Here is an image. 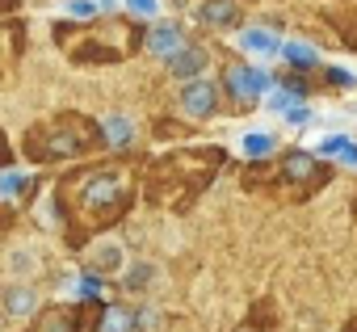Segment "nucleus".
Returning <instances> with one entry per match:
<instances>
[{"label": "nucleus", "mask_w": 357, "mask_h": 332, "mask_svg": "<svg viewBox=\"0 0 357 332\" xmlns=\"http://www.w3.org/2000/svg\"><path fill=\"white\" fill-rule=\"evenodd\" d=\"M109 202H122V177H114V173H93V177H84L80 181V198L72 202L80 215H97V211H105Z\"/></svg>", "instance_id": "nucleus-1"}, {"label": "nucleus", "mask_w": 357, "mask_h": 332, "mask_svg": "<svg viewBox=\"0 0 357 332\" xmlns=\"http://www.w3.org/2000/svg\"><path fill=\"white\" fill-rule=\"evenodd\" d=\"M223 84H227V93H231L236 101H257V97H265V89H269V72H265V68H244V63H236V68H227Z\"/></svg>", "instance_id": "nucleus-2"}, {"label": "nucleus", "mask_w": 357, "mask_h": 332, "mask_svg": "<svg viewBox=\"0 0 357 332\" xmlns=\"http://www.w3.org/2000/svg\"><path fill=\"white\" fill-rule=\"evenodd\" d=\"M176 101H181V114H190V118H211L215 105H219V89L206 76H194V80H185V89H181Z\"/></svg>", "instance_id": "nucleus-3"}, {"label": "nucleus", "mask_w": 357, "mask_h": 332, "mask_svg": "<svg viewBox=\"0 0 357 332\" xmlns=\"http://www.w3.org/2000/svg\"><path fill=\"white\" fill-rule=\"evenodd\" d=\"M236 47L244 51V55H252V59H278L282 55V34H273L269 26H244L240 34H236Z\"/></svg>", "instance_id": "nucleus-4"}, {"label": "nucleus", "mask_w": 357, "mask_h": 332, "mask_svg": "<svg viewBox=\"0 0 357 332\" xmlns=\"http://www.w3.org/2000/svg\"><path fill=\"white\" fill-rule=\"evenodd\" d=\"M168 72H172L176 80H194V76H202V72H206V51L181 43V47L168 55Z\"/></svg>", "instance_id": "nucleus-5"}, {"label": "nucleus", "mask_w": 357, "mask_h": 332, "mask_svg": "<svg viewBox=\"0 0 357 332\" xmlns=\"http://www.w3.org/2000/svg\"><path fill=\"white\" fill-rule=\"evenodd\" d=\"M319 156L344 164V169H357V143H353L349 135H324V139H319Z\"/></svg>", "instance_id": "nucleus-6"}, {"label": "nucleus", "mask_w": 357, "mask_h": 332, "mask_svg": "<svg viewBox=\"0 0 357 332\" xmlns=\"http://www.w3.org/2000/svg\"><path fill=\"white\" fill-rule=\"evenodd\" d=\"M181 43H185V38H181V30H176L172 22H160V26H151V34H147V51L160 55V59H168Z\"/></svg>", "instance_id": "nucleus-7"}, {"label": "nucleus", "mask_w": 357, "mask_h": 332, "mask_svg": "<svg viewBox=\"0 0 357 332\" xmlns=\"http://www.w3.org/2000/svg\"><path fill=\"white\" fill-rule=\"evenodd\" d=\"M240 9H236V0H206V5L198 9V22L202 26H236Z\"/></svg>", "instance_id": "nucleus-8"}, {"label": "nucleus", "mask_w": 357, "mask_h": 332, "mask_svg": "<svg viewBox=\"0 0 357 332\" xmlns=\"http://www.w3.org/2000/svg\"><path fill=\"white\" fill-rule=\"evenodd\" d=\"M240 151H244V156H252V160H257V156H273V151H278V135H273V130L252 126V130H244V135H240Z\"/></svg>", "instance_id": "nucleus-9"}, {"label": "nucleus", "mask_w": 357, "mask_h": 332, "mask_svg": "<svg viewBox=\"0 0 357 332\" xmlns=\"http://www.w3.org/2000/svg\"><path fill=\"white\" fill-rule=\"evenodd\" d=\"M122 244L118 240H105V244H97L93 252H89V269H97V273H114V269H122Z\"/></svg>", "instance_id": "nucleus-10"}, {"label": "nucleus", "mask_w": 357, "mask_h": 332, "mask_svg": "<svg viewBox=\"0 0 357 332\" xmlns=\"http://www.w3.org/2000/svg\"><path fill=\"white\" fill-rule=\"evenodd\" d=\"M101 130H105V143H109V147H126V143L135 139V122H130L126 114H109V118L101 122Z\"/></svg>", "instance_id": "nucleus-11"}, {"label": "nucleus", "mask_w": 357, "mask_h": 332, "mask_svg": "<svg viewBox=\"0 0 357 332\" xmlns=\"http://www.w3.org/2000/svg\"><path fill=\"white\" fill-rule=\"evenodd\" d=\"M282 55H286L294 68H315V63H319V47H315V43H303V38L282 43Z\"/></svg>", "instance_id": "nucleus-12"}, {"label": "nucleus", "mask_w": 357, "mask_h": 332, "mask_svg": "<svg viewBox=\"0 0 357 332\" xmlns=\"http://www.w3.org/2000/svg\"><path fill=\"white\" fill-rule=\"evenodd\" d=\"M34 303H38V294H34L30 286H13V290L5 294V311H9V315H30Z\"/></svg>", "instance_id": "nucleus-13"}, {"label": "nucleus", "mask_w": 357, "mask_h": 332, "mask_svg": "<svg viewBox=\"0 0 357 332\" xmlns=\"http://www.w3.org/2000/svg\"><path fill=\"white\" fill-rule=\"evenodd\" d=\"M265 97H269V101H261V105H265L269 114H286V110H290L294 101H303V97H298L294 89H273V84L265 89Z\"/></svg>", "instance_id": "nucleus-14"}, {"label": "nucleus", "mask_w": 357, "mask_h": 332, "mask_svg": "<svg viewBox=\"0 0 357 332\" xmlns=\"http://www.w3.org/2000/svg\"><path fill=\"white\" fill-rule=\"evenodd\" d=\"M122 282H126V290H143V286H151V282H155V265L139 261V265H130V273H126Z\"/></svg>", "instance_id": "nucleus-15"}, {"label": "nucleus", "mask_w": 357, "mask_h": 332, "mask_svg": "<svg viewBox=\"0 0 357 332\" xmlns=\"http://www.w3.org/2000/svg\"><path fill=\"white\" fill-rule=\"evenodd\" d=\"M26 190H30V177L26 173H5V177H0V198H17Z\"/></svg>", "instance_id": "nucleus-16"}, {"label": "nucleus", "mask_w": 357, "mask_h": 332, "mask_svg": "<svg viewBox=\"0 0 357 332\" xmlns=\"http://www.w3.org/2000/svg\"><path fill=\"white\" fill-rule=\"evenodd\" d=\"M135 328V319L122 311V307H109L105 311V324H101V332H130Z\"/></svg>", "instance_id": "nucleus-17"}, {"label": "nucleus", "mask_w": 357, "mask_h": 332, "mask_svg": "<svg viewBox=\"0 0 357 332\" xmlns=\"http://www.w3.org/2000/svg\"><path fill=\"white\" fill-rule=\"evenodd\" d=\"M282 118H286L290 126H311V122H315V110H311V105H303V101H294Z\"/></svg>", "instance_id": "nucleus-18"}, {"label": "nucleus", "mask_w": 357, "mask_h": 332, "mask_svg": "<svg viewBox=\"0 0 357 332\" xmlns=\"http://www.w3.org/2000/svg\"><path fill=\"white\" fill-rule=\"evenodd\" d=\"M34 332H72V315H68V311H51Z\"/></svg>", "instance_id": "nucleus-19"}, {"label": "nucleus", "mask_w": 357, "mask_h": 332, "mask_svg": "<svg viewBox=\"0 0 357 332\" xmlns=\"http://www.w3.org/2000/svg\"><path fill=\"white\" fill-rule=\"evenodd\" d=\"M122 5H126L135 17H155V13H160V0H122Z\"/></svg>", "instance_id": "nucleus-20"}, {"label": "nucleus", "mask_w": 357, "mask_h": 332, "mask_svg": "<svg viewBox=\"0 0 357 332\" xmlns=\"http://www.w3.org/2000/svg\"><path fill=\"white\" fill-rule=\"evenodd\" d=\"M68 13H72V17H84V22H89V17H97L101 9H97V0H68Z\"/></svg>", "instance_id": "nucleus-21"}, {"label": "nucleus", "mask_w": 357, "mask_h": 332, "mask_svg": "<svg viewBox=\"0 0 357 332\" xmlns=\"http://www.w3.org/2000/svg\"><path fill=\"white\" fill-rule=\"evenodd\" d=\"M76 294H80V299H97V294H101V282L89 273V278H80V282H76Z\"/></svg>", "instance_id": "nucleus-22"}, {"label": "nucleus", "mask_w": 357, "mask_h": 332, "mask_svg": "<svg viewBox=\"0 0 357 332\" xmlns=\"http://www.w3.org/2000/svg\"><path fill=\"white\" fill-rule=\"evenodd\" d=\"M307 169H311V160H307V156H290V160H286V177H303Z\"/></svg>", "instance_id": "nucleus-23"}, {"label": "nucleus", "mask_w": 357, "mask_h": 332, "mask_svg": "<svg viewBox=\"0 0 357 332\" xmlns=\"http://www.w3.org/2000/svg\"><path fill=\"white\" fill-rule=\"evenodd\" d=\"M30 265H34V257H30V252H13V273H34Z\"/></svg>", "instance_id": "nucleus-24"}, {"label": "nucleus", "mask_w": 357, "mask_h": 332, "mask_svg": "<svg viewBox=\"0 0 357 332\" xmlns=\"http://www.w3.org/2000/svg\"><path fill=\"white\" fill-rule=\"evenodd\" d=\"M328 76H332V84H344V89H349V84H357V76H353V72H344V68H332Z\"/></svg>", "instance_id": "nucleus-25"}, {"label": "nucleus", "mask_w": 357, "mask_h": 332, "mask_svg": "<svg viewBox=\"0 0 357 332\" xmlns=\"http://www.w3.org/2000/svg\"><path fill=\"white\" fill-rule=\"evenodd\" d=\"M97 9H101V13H109V9H118V0H97Z\"/></svg>", "instance_id": "nucleus-26"}, {"label": "nucleus", "mask_w": 357, "mask_h": 332, "mask_svg": "<svg viewBox=\"0 0 357 332\" xmlns=\"http://www.w3.org/2000/svg\"><path fill=\"white\" fill-rule=\"evenodd\" d=\"M0 160H5V143H0Z\"/></svg>", "instance_id": "nucleus-27"}]
</instances>
